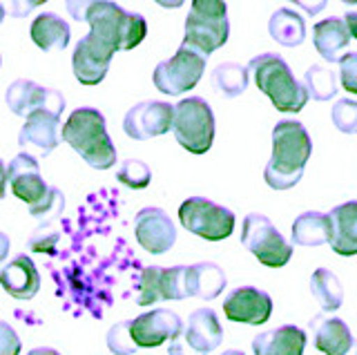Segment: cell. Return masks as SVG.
<instances>
[{
    "label": "cell",
    "instance_id": "6da1fadb",
    "mask_svg": "<svg viewBox=\"0 0 357 355\" xmlns=\"http://www.w3.org/2000/svg\"><path fill=\"white\" fill-rule=\"evenodd\" d=\"M312 152L308 130L299 121H279L273 130V154L264 170L266 183L273 190H290L304 176Z\"/></svg>",
    "mask_w": 357,
    "mask_h": 355
},
{
    "label": "cell",
    "instance_id": "7a4b0ae2",
    "mask_svg": "<svg viewBox=\"0 0 357 355\" xmlns=\"http://www.w3.org/2000/svg\"><path fill=\"white\" fill-rule=\"evenodd\" d=\"M61 137L81 154L94 170H107L116 163V148L107 135L105 116L94 107H76L65 121Z\"/></svg>",
    "mask_w": 357,
    "mask_h": 355
},
{
    "label": "cell",
    "instance_id": "3957f363",
    "mask_svg": "<svg viewBox=\"0 0 357 355\" xmlns=\"http://www.w3.org/2000/svg\"><path fill=\"white\" fill-rule=\"evenodd\" d=\"M83 23L89 25V34L105 40L116 52L134 50L148 36L145 18L137 12H128L112 0H94L87 7Z\"/></svg>",
    "mask_w": 357,
    "mask_h": 355
},
{
    "label": "cell",
    "instance_id": "277c9868",
    "mask_svg": "<svg viewBox=\"0 0 357 355\" xmlns=\"http://www.w3.org/2000/svg\"><path fill=\"white\" fill-rule=\"evenodd\" d=\"M248 72L255 74V85L271 98L279 112H301L308 101L304 83L295 79L293 70L279 54H259L248 63Z\"/></svg>",
    "mask_w": 357,
    "mask_h": 355
},
{
    "label": "cell",
    "instance_id": "5b68a950",
    "mask_svg": "<svg viewBox=\"0 0 357 355\" xmlns=\"http://www.w3.org/2000/svg\"><path fill=\"white\" fill-rule=\"evenodd\" d=\"M230 36V20L226 0H192L185 18L183 43L199 50L204 56L226 45Z\"/></svg>",
    "mask_w": 357,
    "mask_h": 355
},
{
    "label": "cell",
    "instance_id": "8992f818",
    "mask_svg": "<svg viewBox=\"0 0 357 355\" xmlns=\"http://www.w3.org/2000/svg\"><path fill=\"white\" fill-rule=\"evenodd\" d=\"M172 132L176 143L192 154H206L215 141V114L206 98L188 96L174 105Z\"/></svg>",
    "mask_w": 357,
    "mask_h": 355
},
{
    "label": "cell",
    "instance_id": "52a82bcc",
    "mask_svg": "<svg viewBox=\"0 0 357 355\" xmlns=\"http://www.w3.org/2000/svg\"><path fill=\"white\" fill-rule=\"evenodd\" d=\"M241 243L268 269H282L293 257V246L266 215L250 213L243 219Z\"/></svg>",
    "mask_w": 357,
    "mask_h": 355
},
{
    "label": "cell",
    "instance_id": "ba28073f",
    "mask_svg": "<svg viewBox=\"0 0 357 355\" xmlns=\"http://www.w3.org/2000/svg\"><path fill=\"white\" fill-rule=\"evenodd\" d=\"M206 61L208 56H204L199 50L181 43L172 59L161 61L154 68L152 81L156 90L167 96H178L188 90H195L206 72Z\"/></svg>",
    "mask_w": 357,
    "mask_h": 355
},
{
    "label": "cell",
    "instance_id": "9c48e42d",
    "mask_svg": "<svg viewBox=\"0 0 357 355\" xmlns=\"http://www.w3.org/2000/svg\"><path fill=\"white\" fill-rule=\"evenodd\" d=\"M178 221L188 232L208 241L228 239L234 230L232 210L210 202L206 197H188L178 206Z\"/></svg>",
    "mask_w": 357,
    "mask_h": 355
},
{
    "label": "cell",
    "instance_id": "30bf717a",
    "mask_svg": "<svg viewBox=\"0 0 357 355\" xmlns=\"http://www.w3.org/2000/svg\"><path fill=\"white\" fill-rule=\"evenodd\" d=\"M223 342V328L212 308H197L185 326L170 340L167 355H208Z\"/></svg>",
    "mask_w": 357,
    "mask_h": 355
},
{
    "label": "cell",
    "instance_id": "8fae6325",
    "mask_svg": "<svg viewBox=\"0 0 357 355\" xmlns=\"http://www.w3.org/2000/svg\"><path fill=\"white\" fill-rule=\"evenodd\" d=\"M174 105L165 101H143L128 109L123 132L134 141H148L172 130Z\"/></svg>",
    "mask_w": 357,
    "mask_h": 355
},
{
    "label": "cell",
    "instance_id": "7c38bea8",
    "mask_svg": "<svg viewBox=\"0 0 357 355\" xmlns=\"http://www.w3.org/2000/svg\"><path fill=\"white\" fill-rule=\"evenodd\" d=\"M7 105L16 116H27L36 109H50L54 114L65 112V96L59 90L43 87L33 81L18 79L7 87Z\"/></svg>",
    "mask_w": 357,
    "mask_h": 355
},
{
    "label": "cell",
    "instance_id": "4fadbf2b",
    "mask_svg": "<svg viewBox=\"0 0 357 355\" xmlns=\"http://www.w3.org/2000/svg\"><path fill=\"white\" fill-rule=\"evenodd\" d=\"M116 50L107 45L105 40L96 38L94 34H87L76 43L74 56H72V68L78 83L83 85H98L107 76L112 56Z\"/></svg>",
    "mask_w": 357,
    "mask_h": 355
},
{
    "label": "cell",
    "instance_id": "5bb4252c",
    "mask_svg": "<svg viewBox=\"0 0 357 355\" xmlns=\"http://www.w3.org/2000/svg\"><path fill=\"white\" fill-rule=\"evenodd\" d=\"M134 235H137L139 243L148 252L161 255L174 246L176 228L165 210L156 206H148L139 210V215L134 217Z\"/></svg>",
    "mask_w": 357,
    "mask_h": 355
},
{
    "label": "cell",
    "instance_id": "9a60e30c",
    "mask_svg": "<svg viewBox=\"0 0 357 355\" xmlns=\"http://www.w3.org/2000/svg\"><path fill=\"white\" fill-rule=\"evenodd\" d=\"M223 313H226L230 322L259 326V324H266L273 315V297L266 291H261V288L239 286L226 297Z\"/></svg>",
    "mask_w": 357,
    "mask_h": 355
},
{
    "label": "cell",
    "instance_id": "2e32d148",
    "mask_svg": "<svg viewBox=\"0 0 357 355\" xmlns=\"http://www.w3.org/2000/svg\"><path fill=\"white\" fill-rule=\"evenodd\" d=\"M183 328V322L174 310L170 308H154L148 313L139 315L137 319H132L130 331L132 338L137 342L139 349H154L161 347L167 340H172L178 335V331Z\"/></svg>",
    "mask_w": 357,
    "mask_h": 355
},
{
    "label": "cell",
    "instance_id": "e0dca14e",
    "mask_svg": "<svg viewBox=\"0 0 357 355\" xmlns=\"http://www.w3.org/2000/svg\"><path fill=\"white\" fill-rule=\"evenodd\" d=\"M7 183L11 186V192H14L20 202H25L29 208L40 204L45 195H47L50 186L45 183L38 161L33 154L29 152H20L7 165Z\"/></svg>",
    "mask_w": 357,
    "mask_h": 355
},
{
    "label": "cell",
    "instance_id": "ac0fdd59",
    "mask_svg": "<svg viewBox=\"0 0 357 355\" xmlns=\"http://www.w3.org/2000/svg\"><path fill=\"white\" fill-rule=\"evenodd\" d=\"M61 116L50 112V109H36L25 116V126H22L18 143L22 148H33L40 157H47L50 152L56 150L61 141L59 135Z\"/></svg>",
    "mask_w": 357,
    "mask_h": 355
},
{
    "label": "cell",
    "instance_id": "d6986e66",
    "mask_svg": "<svg viewBox=\"0 0 357 355\" xmlns=\"http://www.w3.org/2000/svg\"><path fill=\"white\" fill-rule=\"evenodd\" d=\"M0 286L16 299H31L40 288V275L29 255H16L0 269Z\"/></svg>",
    "mask_w": 357,
    "mask_h": 355
},
{
    "label": "cell",
    "instance_id": "ffe728a7",
    "mask_svg": "<svg viewBox=\"0 0 357 355\" xmlns=\"http://www.w3.org/2000/svg\"><path fill=\"white\" fill-rule=\"evenodd\" d=\"M331 221V248L342 257L357 255V202L335 206L328 213Z\"/></svg>",
    "mask_w": 357,
    "mask_h": 355
},
{
    "label": "cell",
    "instance_id": "44dd1931",
    "mask_svg": "<svg viewBox=\"0 0 357 355\" xmlns=\"http://www.w3.org/2000/svg\"><path fill=\"white\" fill-rule=\"evenodd\" d=\"M306 333L295 324H284L264 331L252 340L255 355H304Z\"/></svg>",
    "mask_w": 357,
    "mask_h": 355
},
{
    "label": "cell",
    "instance_id": "7402d4cb",
    "mask_svg": "<svg viewBox=\"0 0 357 355\" xmlns=\"http://www.w3.org/2000/svg\"><path fill=\"white\" fill-rule=\"evenodd\" d=\"M310 331L312 338H315L317 351H321L324 355H344L355 340L351 335L349 324L340 317L315 315L310 322Z\"/></svg>",
    "mask_w": 357,
    "mask_h": 355
},
{
    "label": "cell",
    "instance_id": "603a6c76",
    "mask_svg": "<svg viewBox=\"0 0 357 355\" xmlns=\"http://www.w3.org/2000/svg\"><path fill=\"white\" fill-rule=\"evenodd\" d=\"M312 43H315V50L319 52L321 59H326L328 63H340L344 56V50L349 47L351 34L349 27H346L344 18H324L312 27Z\"/></svg>",
    "mask_w": 357,
    "mask_h": 355
},
{
    "label": "cell",
    "instance_id": "cb8c5ba5",
    "mask_svg": "<svg viewBox=\"0 0 357 355\" xmlns=\"http://www.w3.org/2000/svg\"><path fill=\"white\" fill-rule=\"evenodd\" d=\"M70 36H72V29L67 25V20H63L54 12L40 14L38 18H33V23H31V40L36 43L43 52L65 50L70 45Z\"/></svg>",
    "mask_w": 357,
    "mask_h": 355
},
{
    "label": "cell",
    "instance_id": "d4e9b609",
    "mask_svg": "<svg viewBox=\"0 0 357 355\" xmlns=\"http://www.w3.org/2000/svg\"><path fill=\"white\" fill-rule=\"evenodd\" d=\"M188 286H190V297L215 299L226 288V273L221 271V266L212 262L192 264L188 266Z\"/></svg>",
    "mask_w": 357,
    "mask_h": 355
},
{
    "label": "cell",
    "instance_id": "484cf974",
    "mask_svg": "<svg viewBox=\"0 0 357 355\" xmlns=\"http://www.w3.org/2000/svg\"><path fill=\"white\" fill-rule=\"evenodd\" d=\"M268 31H271L273 40H277L279 45L297 47L306 38V23L293 9L282 7L268 20Z\"/></svg>",
    "mask_w": 357,
    "mask_h": 355
},
{
    "label": "cell",
    "instance_id": "4316f807",
    "mask_svg": "<svg viewBox=\"0 0 357 355\" xmlns=\"http://www.w3.org/2000/svg\"><path fill=\"white\" fill-rule=\"evenodd\" d=\"M328 237H331L328 215L308 210V213L295 219L293 243H297V246H321V243H328Z\"/></svg>",
    "mask_w": 357,
    "mask_h": 355
},
{
    "label": "cell",
    "instance_id": "83f0119b",
    "mask_svg": "<svg viewBox=\"0 0 357 355\" xmlns=\"http://www.w3.org/2000/svg\"><path fill=\"white\" fill-rule=\"evenodd\" d=\"M310 293L317 299V304L321 310H337L344 304V288L342 282L337 280V275L328 269H317L310 277Z\"/></svg>",
    "mask_w": 357,
    "mask_h": 355
},
{
    "label": "cell",
    "instance_id": "f1b7e54d",
    "mask_svg": "<svg viewBox=\"0 0 357 355\" xmlns=\"http://www.w3.org/2000/svg\"><path fill=\"white\" fill-rule=\"evenodd\" d=\"M212 85L226 98L241 96L245 92V87H248V68L230 61L221 63L212 72Z\"/></svg>",
    "mask_w": 357,
    "mask_h": 355
},
{
    "label": "cell",
    "instance_id": "f546056e",
    "mask_svg": "<svg viewBox=\"0 0 357 355\" xmlns=\"http://www.w3.org/2000/svg\"><path fill=\"white\" fill-rule=\"evenodd\" d=\"M304 87L312 101H328L337 94V76L333 70L321 68V65H310L304 74Z\"/></svg>",
    "mask_w": 357,
    "mask_h": 355
},
{
    "label": "cell",
    "instance_id": "4dcf8cb0",
    "mask_svg": "<svg viewBox=\"0 0 357 355\" xmlns=\"http://www.w3.org/2000/svg\"><path fill=\"white\" fill-rule=\"evenodd\" d=\"M159 293H161V299H167V302L190 297L188 266H172V269H161V273H159Z\"/></svg>",
    "mask_w": 357,
    "mask_h": 355
},
{
    "label": "cell",
    "instance_id": "1f68e13d",
    "mask_svg": "<svg viewBox=\"0 0 357 355\" xmlns=\"http://www.w3.org/2000/svg\"><path fill=\"white\" fill-rule=\"evenodd\" d=\"M116 179L132 188V190H143V188H148L150 181H152V170L150 165L145 161H139V159H126L116 170Z\"/></svg>",
    "mask_w": 357,
    "mask_h": 355
},
{
    "label": "cell",
    "instance_id": "d6a6232c",
    "mask_svg": "<svg viewBox=\"0 0 357 355\" xmlns=\"http://www.w3.org/2000/svg\"><path fill=\"white\" fill-rule=\"evenodd\" d=\"M132 322H119L109 331H107V349L114 353V355H134L139 351L137 342L132 338V331H130Z\"/></svg>",
    "mask_w": 357,
    "mask_h": 355
},
{
    "label": "cell",
    "instance_id": "836d02e7",
    "mask_svg": "<svg viewBox=\"0 0 357 355\" xmlns=\"http://www.w3.org/2000/svg\"><path fill=\"white\" fill-rule=\"evenodd\" d=\"M63 210H65L63 192L59 190V188L50 186V190H47V195H45L43 202L29 208V215L36 217V219H43V221H56L63 215Z\"/></svg>",
    "mask_w": 357,
    "mask_h": 355
},
{
    "label": "cell",
    "instance_id": "e575fe53",
    "mask_svg": "<svg viewBox=\"0 0 357 355\" xmlns=\"http://www.w3.org/2000/svg\"><path fill=\"white\" fill-rule=\"evenodd\" d=\"M331 119L335 128L344 135H355L357 132V101L353 98H340L337 103L333 105Z\"/></svg>",
    "mask_w": 357,
    "mask_h": 355
},
{
    "label": "cell",
    "instance_id": "d590c367",
    "mask_svg": "<svg viewBox=\"0 0 357 355\" xmlns=\"http://www.w3.org/2000/svg\"><path fill=\"white\" fill-rule=\"evenodd\" d=\"M159 273H161V266H148V269L141 271L139 295H137V304L139 306H148V304H154L156 299H161V293H159Z\"/></svg>",
    "mask_w": 357,
    "mask_h": 355
},
{
    "label": "cell",
    "instance_id": "8d00e7d4",
    "mask_svg": "<svg viewBox=\"0 0 357 355\" xmlns=\"http://www.w3.org/2000/svg\"><path fill=\"white\" fill-rule=\"evenodd\" d=\"M56 241H59V230H56L54 221H45L29 237V248L36 252H54Z\"/></svg>",
    "mask_w": 357,
    "mask_h": 355
},
{
    "label": "cell",
    "instance_id": "74e56055",
    "mask_svg": "<svg viewBox=\"0 0 357 355\" xmlns=\"http://www.w3.org/2000/svg\"><path fill=\"white\" fill-rule=\"evenodd\" d=\"M340 81L346 92L357 94V52H349L340 59Z\"/></svg>",
    "mask_w": 357,
    "mask_h": 355
},
{
    "label": "cell",
    "instance_id": "f35d334b",
    "mask_svg": "<svg viewBox=\"0 0 357 355\" xmlns=\"http://www.w3.org/2000/svg\"><path fill=\"white\" fill-rule=\"evenodd\" d=\"M20 338L7 322H0V355H20Z\"/></svg>",
    "mask_w": 357,
    "mask_h": 355
},
{
    "label": "cell",
    "instance_id": "ab89813d",
    "mask_svg": "<svg viewBox=\"0 0 357 355\" xmlns=\"http://www.w3.org/2000/svg\"><path fill=\"white\" fill-rule=\"evenodd\" d=\"M7 3V12L14 16V18H25L29 16L33 9L38 5L47 3V0H5Z\"/></svg>",
    "mask_w": 357,
    "mask_h": 355
},
{
    "label": "cell",
    "instance_id": "60d3db41",
    "mask_svg": "<svg viewBox=\"0 0 357 355\" xmlns=\"http://www.w3.org/2000/svg\"><path fill=\"white\" fill-rule=\"evenodd\" d=\"M94 0H67V12H70V16L74 20H85V12H87V7L92 5Z\"/></svg>",
    "mask_w": 357,
    "mask_h": 355
},
{
    "label": "cell",
    "instance_id": "b9f144b4",
    "mask_svg": "<svg viewBox=\"0 0 357 355\" xmlns=\"http://www.w3.org/2000/svg\"><path fill=\"white\" fill-rule=\"evenodd\" d=\"M290 3L297 5V7H301L308 16H317V14L321 12V9L326 7L328 0H290Z\"/></svg>",
    "mask_w": 357,
    "mask_h": 355
},
{
    "label": "cell",
    "instance_id": "7bdbcfd3",
    "mask_svg": "<svg viewBox=\"0 0 357 355\" xmlns=\"http://www.w3.org/2000/svg\"><path fill=\"white\" fill-rule=\"evenodd\" d=\"M344 23H346V27H349L351 38H357V12H346Z\"/></svg>",
    "mask_w": 357,
    "mask_h": 355
},
{
    "label": "cell",
    "instance_id": "ee69618b",
    "mask_svg": "<svg viewBox=\"0 0 357 355\" xmlns=\"http://www.w3.org/2000/svg\"><path fill=\"white\" fill-rule=\"evenodd\" d=\"M7 190V168H5V161L0 159V199L5 197Z\"/></svg>",
    "mask_w": 357,
    "mask_h": 355
},
{
    "label": "cell",
    "instance_id": "f6af8a7d",
    "mask_svg": "<svg viewBox=\"0 0 357 355\" xmlns=\"http://www.w3.org/2000/svg\"><path fill=\"white\" fill-rule=\"evenodd\" d=\"M9 255V237L5 232H0V264L5 262V257Z\"/></svg>",
    "mask_w": 357,
    "mask_h": 355
},
{
    "label": "cell",
    "instance_id": "bcb514c9",
    "mask_svg": "<svg viewBox=\"0 0 357 355\" xmlns=\"http://www.w3.org/2000/svg\"><path fill=\"white\" fill-rule=\"evenodd\" d=\"M156 5H161L165 9H176V7H181L185 0H154Z\"/></svg>",
    "mask_w": 357,
    "mask_h": 355
},
{
    "label": "cell",
    "instance_id": "7dc6e473",
    "mask_svg": "<svg viewBox=\"0 0 357 355\" xmlns=\"http://www.w3.org/2000/svg\"><path fill=\"white\" fill-rule=\"evenodd\" d=\"M27 355H61V353L54 349H47V347H40V349H31Z\"/></svg>",
    "mask_w": 357,
    "mask_h": 355
},
{
    "label": "cell",
    "instance_id": "c3c4849f",
    "mask_svg": "<svg viewBox=\"0 0 357 355\" xmlns=\"http://www.w3.org/2000/svg\"><path fill=\"white\" fill-rule=\"evenodd\" d=\"M344 355H357V340H353V344H351V349L346 351Z\"/></svg>",
    "mask_w": 357,
    "mask_h": 355
},
{
    "label": "cell",
    "instance_id": "681fc988",
    "mask_svg": "<svg viewBox=\"0 0 357 355\" xmlns=\"http://www.w3.org/2000/svg\"><path fill=\"white\" fill-rule=\"evenodd\" d=\"M5 14H7V9H5L3 5H0V23H3V20H5Z\"/></svg>",
    "mask_w": 357,
    "mask_h": 355
},
{
    "label": "cell",
    "instance_id": "f907efd6",
    "mask_svg": "<svg viewBox=\"0 0 357 355\" xmlns=\"http://www.w3.org/2000/svg\"><path fill=\"white\" fill-rule=\"evenodd\" d=\"M221 355H245L243 351H226V353H221Z\"/></svg>",
    "mask_w": 357,
    "mask_h": 355
},
{
    "label": "cell",
    "instance_id": "816d5d0a",
    "mask_svg": "<svg viewBox=\"0 0 357 355\" xmlns=\"http://www.w3.org/2000/svg\"><path fill=\"white\" fill-rule=\"evenodd\" d=\"M342 3H346V5H357V0H342Z\"/></svg>",
    "mask_w": 357,
    "mask_h": 355
},
{
    "label": "cell",
    "instance_id": "f5cc1de1",
    "mask_svg": "<svg viewBox=\"0 0 357 355\" xmlns=\"http://www.w3.org/2000/svg\"><path fill=\"white\" fill-rule=\"evenodd\" d=\"M0 63H3V61H0Z\"/></svg>",
    "mask_w": 357,
    "mask_h": 355
}]
</instances>
